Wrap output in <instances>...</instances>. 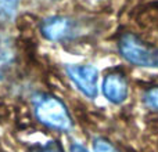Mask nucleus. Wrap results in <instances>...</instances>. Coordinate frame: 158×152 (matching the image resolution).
<instances>
[{
	"mask_svg": "<svg viewBox=\"0 0 158 152\" xmlns=\"http://www.w3.org/2000/svg\"><path fill=\"white\" fill-rule=\"evenodd\" d=\"M33 111L40 123L50 129L65 131L72 126V119L65 104L52 94H38L33 98Z\"/></svg>",
	"mask_w": 158,
	"mask_h": 152,
	"instance_id": "f257e3e1",
	"label": "nucleus"
},
{
	"mask_svg": "<svg viewBox=\"0 0 158 152\" xmlns=\"http://www.w3.org/2000/svg\"><path fill=\"white\" fill-rule=\"evenodd\" d=\"M119 51L128 62L137 66L158 68V50L148 47L135 35L126 33L119 40Z\"/></svg>",
	"mask_w": 158,
	"mask_h": 152,
	"instance_id": "f03ea898",
	"label": "nucleus"
},
{
	"mask_svg": "<svg viewBox=\"0 0 158 152\" xmlns=\"http://www.w3.org/2000/svg\"><path fill=\"white\" fill-rule=\"evenodd\" d=\"M67 74L78 90L89 98H94L98 93V71L93 65L72 64L67 66Z\"/></svg>",
	"mask_w": 158,
	"mask_h": 152,
	"instance_id": "7ed1b4c3",
	"label": "nucleus"
},
{
	"mask_svg": "<svg viewBox=\"0 0 158 152\" xmlns=\"http://www.w3.org/2000/svg\"><path fill=\"white\" fill-rule=\"evenodd\" d=\"M74 30L72 19L63 15H54L46 18L40 25V32L47 40L60 42L67 39Z\"/></svg>",
	"mask_w": 158,
	"mask_h": 152,
	"instance_id": "20e7f679",
	"label": "nucleus"
},
{
	"mask_svg": "<svg viewBox=\"0 0 158 152\" xmlns=\"http://www.w3.org/2000/svg\"><path fill=\"white\" fill-rule=\"evenodd\" d=\"M128 82L119 72H111L103 80V94L110 102L122 104L128 98Z\"/></svg>",
	"mask_w": 158,
	"mask_h": 152,
	"instance_id": "39448f33",
	"label": "nucleus"
},
{
	"mask_svg": "<svg viewBox=\"0 0 158 152\" xmlns=\"http://www.w3.org/2000/svg\"><path fill=\"white\" fill-rule=\"evenodd\" d=\"M18 0H0V21H10L17 13Z\"/></svg>",
	"mask_w": 158,
	"mask_h": 152,
	"instance_id": "423d86ee",
	"label": "nucleus"
},
{
	"mask_svg": "<svg viewBox=\"0 0 158 152\" xmlns=\"http://www.w3.org/2000/svg\"><path fill=\"white\" fill-rule=\"evenodd\" d=\"M93 150L94 152H119L106 138H96L93 142Z\"/></svg>",
	"mask_w": 158,
	"mask_h": 152,
	"instance_id": "0eeeda50",
	"label": "nucleus"
},
{
	"mask_svg": "<svg viewBox=\"0 0 158 152\" xmlns=\"http://www.w3.org/2000/svg\"><path fill=\"white\" fill-rule=\"evenodd\" d=\"M144 101H146V104H147L150 108L158 111V86L151 87V89H148L147 91H146Z\"/></svg>",
	"mask_w": 158,
	"mask_h": 152,
	"instance_id": "6e6552de",
	"label": "nucleus"
},
{
	"mask_svg": "<svg viewBox=\"0 0 158 152\" xmlns=\"http://www.w3.org/2000/svg\"><path fill=\"white\" fill-rule=\"evenodd\" d=\"M31 152H64V150L57 141H49L43 145H38V147L32 148Z\"/></svg>",
	"mask_w": 158,
	"mask_h": 152,
	"instance_id": "1a4fd4ad",
	"label": "nucleus"
},
{
	"mask_svg": "<svg viewBox=\"0 0 158 152\" xmlns=\"http://www.w3.org/2000/svg\"><path fill=\"white\" fill-rule=\"evenodd\" d=\"M71 152H89V151L82 144H79V142H74V144L71 145Z\"/></svg>",
	"mask_w": 158,
	"mask_h": 152,
	"instance_id": "9d476101",
	"label": "nucleus"
}]
</instances>
